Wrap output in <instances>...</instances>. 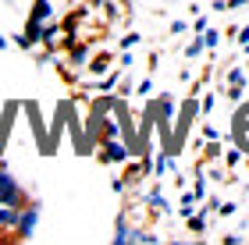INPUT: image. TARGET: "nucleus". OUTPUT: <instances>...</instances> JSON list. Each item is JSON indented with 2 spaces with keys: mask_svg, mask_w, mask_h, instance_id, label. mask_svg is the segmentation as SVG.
<instances>
[{
  "mask_svg": "<svg viewBox=\"0 0 249 245\" xmlns=\"http://www.w3.org/2000/svg\"><path fill=\"white\" fill-rule=\"evenodd\" d=\"M246 71H249V64H246Z\"/></svg>",
  "mask_w": 249,
  "mask_h": 245,
  "instance_id": "17",
  "label": "nucleus"
},
{
  "mask_svg": "<svg viewBox=\"0 0 249 245\" xmlns=\"http://www.w3.org/2000/svg\"><path fill=\"white\" fill-rule=\"evenodd\" d=\"M71 61L82 64V61H86V47H75V50H71Z\"/></svg>",
  "mask_w": 249,
  "mask_h": 245,
  "instance_id": "12",
  "label": "nucleus"
},
{
  "mask_svg": "<svg viewBox=\"0 0 249 245\" xmlns=\"http://www.w3.org/2000/svg\"><path fill=\"white\" fill-rule=\"evenodd\" d=\"M107 64H110V61H107V57H96V61H93V64H89V68H93V71H107Z\"/></svg>",
  "mask_w": 249,
  "mask_h": 245,
  "instance_id": "11",
  "label": "nucleus"
},
{
  "mask_svg": "<svg viewBox=\"0 0 249 245\" xmlns=\"http://www.w3.org/2000/svg\"><path fill=\"white\" fill-rule=\"evenodd\" d=\"M135 43H139V36H135V32H132V36H124V39H121V47L128 50V47H135Z\"/></svg>",
  "mask_w": 249,
  "mask_h": 245,
  "instance_id": "15",
  "label": "nucleus"
},
{
  "mask_svg": "<svg viewBox=\"0 0 249 245\" xmlns=\"http://www.w3.org/2000/svg\"><path fill=\"white\" fill-rule=\"evenodd\" d=\"M121 160H128V149H124L121 142L110 139L107 146H104V163H121Z\"/></svg>",
  "mask_w": 249,
  "mask_h": 245,
  "instance_id": "3",
  "label": "nucleus"
},
{
  "mask_svg": "<svg viewBox=\"0 0 249 245\" xmlns=\"http://www.w3.org/2000/svg\"><path fill=\"white\" fill-rule=\"evenodd\" d=\"M203 50H207V43H203V39H192V43H189V50H185V57H199Z\"/></svg>",
  "mask_w": 249,
  "mask_h": 245,
  "instance_id": "6",
  "label": "nucleus"
},
{
  "mask_svg": "<svg viewBox=\"0 0 249 245\" xmlns=\"http://www.w3.org/2000/svg\"><path fill=\"white\" fill-rule=\"evenodd\" d=\"M0 203H7V206H18L21 203V188H18V181L7 174V167L0 163Z\"/></svg>",
  "mask_w": 249,
  "mask_h": 245,
  "instance_id": "1",
  "label": "nucleus"
},
{
  "mask_svg": "<svg viewBox=\"0 0 249 245\" xmlns=\"http://www.w3.org/2000/svg\"><path fill=\"white\" fill-rule=\"evenodd\" d=\"M114 242H118V245H124V242H132V231L124 228V224H121V228H118V235H114Z\"/></svg>",
  "mask_w": 249,
  "mask_h": 245,
  "instance_id": "10",
  "label": "nucleus"
},
{
  "mask_svg": "<svg viewBox=\"0 0 249 245\" xmlns=\"http://www.w3.org/2000/svg\"><path fill=\"white\" fill-rule=\"evenodd\" d=\"M242 82H246V71H242V68L228 71V85H242Z\"/></svg>",
  "mask_w": 249,
  "mask_h": 245,
  "instance_id": "8",
  "label": "nucleus"
},
{
  "mask_svg": "<svg viewBox=\"0 0 249 245\" xmlns=\"http://www.w3.org/2000/svg\"><path fill=\"white\" fill-rule=\"evenodd\" d=\"M4 47H7V39H4V36H0V50H4Z\"/></svg>",
  "mask_w": 249,
  "mask_h": 245,
  "instance_id": "16",
  "label": "nucleus"
},
{
  "mask_svg": "<svg viewBox=\"0 0 249 245\" xmlns=\"http://www.w3.org/2000/svg\"><path fill=\"white\" fill-rule=\"evenodd\" d=\"M203 43H207V47L213 50V47L221 43V32H213V29H210V32H203Z\"/></svg>",
  "mask_w": 249,
  "mask_h": 245,
  "instance_id": "9",
  "label": "nucleus"
},
{
  "mask_svg": "<svg viewBox=\"0 0 249 245\" xmlns=\"http://www.w3.org/2000/svg\"><path fill=\"white\" fill-rule=\"evenodd\" d=\"M239 47H242V50H249V25L239 32Z\"/></svg>",
  "mask_w": 249,
  "mask_h": 245,
  "instance_id": "13",
  "label": "nucleus"
},
{
  "mask_svg": "<svg viewBox=\"0 0 249 245\" xmlns=\"http://www.w3.org/2000/svg\"><path fill=\"white\" fill-rule=\"evenodd\" d=\"M185 220H189V231L203 235V228H207V220H203V217H196V213H192V217H185Z\"/></svg>",
  "mask_w": 249,
  "mask_h": 245,
  "instance_id": "7",
  "label": "nucleus"
},
{
  "mask_svg": "<svg viewBox=\"0 0 249 245\" xmlns=\"http://www.w3.org/2000/svg\"><path fill=\"white\" fill-rule=\"evenodd\" d=\"M192 203H196V196H192V192H185V196H182V217H192V210H196Z\"/></svg>",
  "mask_w": 249,
  "mask_h": 245,
  "instance_id": "5",
  "label": "nucleus"
},
{
  "mask_svg": "<svg viewBox=\"0 0 249 245\" xmlns=\"http://www.w3.org/2000/svg\"><path fill=\"white\" fill-rule=\"evenodd\" d=\"M50 18V0H36L32 4V21H47Z\"/></svg>",
  "mask_w": 249,
  "mask_h": 245,
  "instance_id": "4",
  "label": "nucleus"
},
{
  "mask_svg": "<svg viewBox=\"0 0 249 245\" xmlns=\"http://www.w3.org/2000/svg\"><path fill=\"white\" fill-rule=\"evenodd\" d=\"M36 220H39V206L36 203H32V206H25V210H21V213H18V238H29L32 235V228H36Z\"/></svg>",
  "mask_w": 249,
  "mask_h": 245,
  "instance_id": "2",
  "label": "nucleus"
},
{
  "mask_svg": "<svg viewBox=\"0 0 249 245\" xmlns=\"http://www.w3.org/2000/svg\"><path fill=\"white\" fill-rule=\"evenodd\" d=\"M217 213H221V217H231V213H235V203H224V206H217Z\"/></svg>",
  "mask_w": 249,
  "mask_h": 245,
  "instance_id": "14",
  "label": "nucleus"
}]
</instances>
